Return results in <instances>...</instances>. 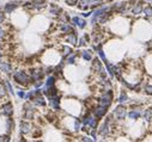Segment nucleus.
Here are the masks:
<instances>
[{
    "label": "nucleus",
    "instance_id": "nucleus-29",
    "mask_svg": "<svg viewBox=\"0 0 152 142\" xmlns=\"http://www.w3.org/2000/svg\"><path fill=\"white\" fill-rule=\"evenodd\" d=\"M4 36H5V31H4L1 28H0V39L4 38Z\"/></svg>",
    "mask_w": 152,
    "mask_h": 142
},
{
    "label": "nucleus",
    "instance_id": "nucleus-6",
    "mask_svg": "<svg viewBox=\"0 0 152 142\" xmlns=\"http://www.w3.org/2000/svg\"><path fill=\"white\" fill-rule=\"evenodd\" d=\"M50 105L53 109H55V110H59L60 109V106H59V103H60V100H59V97H55V96H53L50 97Z\"/></svg>",
    "mask_w": 152,
    "mask_h": 142
},
{
    "label": "nucleus",
    "instance_id": "nucleus-17",
    "mask_svg": "<svg viewBox=\"0 0 152 142\" xmlns=\"http://www.w3.org/2000/svg\"><path fill=\"white\" fill-rule=\"evenodd\" d=\"M140 112L139 111H131L129 112V117L131 118H133V119H135V118H138V117H140Z\"/></svg>",
    "mask_w": 152,
    "mask_h": 142
},
{
    "label": "nucleus",
    "instance_id": "nucleus-4",
    "mask_svg": "<svg viewBox=\"0 0 152 142\" xmlns=\"http://www.w3.org/2000/svg\"><path fill=\"white\" fill-rule=\"evenodd\" d=\"M115 115L117 116L119 119H123L125 116H126V109L123 106H119L117 109L115 110Z\"/></svg>",
    "mask_w": 152,
    "mask_h": 142
},
{
    "label": "nucleus",
    "instance_id": "nucleus-3",
    "mask_svg": "<svg viewBox=\"0 0 152 142\" xmlns=\"http://www.w3.org/2000/svg\"><path fill=\"white\" fill-rule=\"evenodd\" d=\"M1 112L4 115H6V116H11V115L13 113V106H12V104L11 103H6L5 105H3Z\"/></svg>",
    "mask_w": 152,
    "mask_h": 142
},
{
    "label": "nucleus",
    "instance_id": "nucleus-21",
    "mask_svg": "<svg viewBox=\"0 0 152 142\" xmlns=\"http://www.w3.org/2000/svg\"><path fill=\"white\" fill-rule=\"evenodd\" d=\"M83 57H84L85 60H88V61H90V60H91V56H90L89 51H83Z\"/></svg>",
    "mask_w": 152,
    "mask_h": 142
},
{
    "label": "nucleus",
    "instance_id": "nucleus-27",
    "mask_svg": "<svg viewBox=\"0 0 152 142\" xmlns=\"http://www.w3.org/2000/svg\"><path fill=\"white\" fill-rule=\"evenodd\" d=\"M74 61H76V57L74 56H70L68 60H67V62L68 63H74Z\"/></svg>",
    "mask_w": 152,
    "mask_h": 142
},
{
    "label": "nucleus",
    "instance_id": "nucleus-25",
    "mask_svg": "<svg viewBox=\"0 0 152 142\" xmlns=\"http://www.w3.org/2000/svg\"><path fill=\"white\" fill-rule=\"evenodd\" d=\"M66 3H67L68 5H71V6H73V5H76L77 0H66Z\"/></svg>",
    "mask_w": 152,
    "mask_h": 142
},
{
    "label": "nucleus",
    "instance_id": "nucleus-24",
    "mask_svg": "<svg viewBox=\"0 0 152 142\" xmlns=\"http://www.w3.org/2000/svg\"><path fill=\"white\" fill-rule=\"evenodd\" d=\"M0 94H1V96H5V94H6V92H5V87H4V85H0Z\"/></svg>",
    "mask_w": 152,
    "mask_h": 142
},
{
    "label": "nucleus",
    "instance_id": "nucleus-23",
    "mask_svg": "<svg viewBox=\"0 0 152 142\" xmlns=\"http://www.w3.org/2000/svg\"><path fill=\"white\" fill-rule=\"evenodd\" d=\"M64 51H65V55H70V54L72 53L70 47H64Z\"/></svg>",
    "mask_w": 152,
    "mask_h": 142
},
{
    "label": "nucleus",
    "instance_id": "nucleus-15",
    "mask_svg": "<svg viewBox=\"0 0 152 142\" xmlns=\"http://www.w3.org/2000/svg\"><path fill=\"white\" fill-rule=\"evenodd\" d=\"M54 83H55V78H54V77H49V78L47 79V83H46V86H47V87L54 86Z\"/></svg>",
    "mask_w": 152,
    "mask_h": 142
},
{
    "label": "nucleus",
    "instance_id": "nucleus-1",
    "mask_svg": "<svg viewBox=\"0 0 152 142\" xmlns=\"http://www.w3.org/2000/svg\"><path fill=\"white\" fill-rule=\"evenodd\" d=\"M13 78H15V80H16V83H18V84H22V85H26L30 81V78L26 75V74L24 73V72H22V71H19V72H17L15 75H13Z\"/></svg>",
    "mask_w": 152,
    "mask_h": 142
},
{
    "label": "nucleus",
    "instance_id": "nucleus-32",
    "mask_svg": "<svg viewBox=\"0 0 152 142\" xmlns=\"http://www.w3.org/2000/svg\"><path fill=\"white\" fill-rule=\"evenodd\" d=\"M84 44H85V39L82 38L80 41H79V45H84Z\"/></svg>",
    "mask_w": 152,
    "mask_h": 142
},
{
    "label": "nucleus",
    "instance_id": "nucleus-2",
    "mask_svg": "<svg viewBox=\"0 0 152 142\" xmlns=\"http://www.w3.org/2000/svg\"><path fill=\"white\" fill-rule=\"evenodd\" d=\"M107 109H108V106H103V105L98 106L97 109H95V116L97 118H102L104 115L107 113Z\"/></svg>",
    "mask_w": 152,
    "mask_h": 142
},
{
    "label": "nucleus",
    "instance_id": "nucleus-16",
    "mask_svg": "<svg viewBox=\"0 0 152 142\" xmlns=\"http://www.w3.org/2000/svg\"><path fill=\"white\" fill-rule=\"evenodd\" d=\"M50 12H52V13H54V15H59V13L61 12V9H60V7H58L56 5H52Z\"/></svg>",
    "mask_w": 152,
    "mask_h": 142
},
{
    "label": "nucleus",
    "instance_id": "nucleus-8",
    "mask_svg": "<svg viewBox=\"0 0 152 142\" xmlns=\"http://www.w3.org/2000/svg\"><path fill=\"white\" fill-rule=\"evenodd\" d=\"M0 69H1L3 72H5V73H10L12 71V67L7 62H0Z\"/></svg>",
    "mask_w": 152,
    "mask_h": 142
},
{
    "label": "nucleus",
    "instance_id": "nucleus-20",
    "mask_svg": "<svg viewBox=\"0 0 152 142\" xmlns=\"http://www.w3.org/2000/svg\"><path fill=\"white\" fill-rule=\"evenodd\" d=\"M122 103V101H126L127 100V94L126 92H121V96H120V99H119Z\"/></svg>",
    "mask_w": 152,
    "mask_h": 142
},
{
    "label": "nucleus",
    "instance_id": "nucleus-28",
    "mask_svg": "<svg viewBox=\"0 0 152 142\" xmlns=\"http://www.w3.org/2000/svg\"><path fill=\"white\" fill-rule=\"evenodd\" d=\"M98 53H100V56L105 61V56H104V53H103V50L102 49H100V50H98Z\"/></svg>",
    "mask_w": 152,
    "mask_h": 142
},
{
    "label": "nucleus",
    "instance_id": "nucleus-12",
    "mask_svg": "<svg viewBox=\"0 0 152 142\" xmlns=\"http://www.w3.org/2000/svg\"><path fill=\"white\" fill-rule=\"evenodd\" d=\"M67 42L71 43V44H76V43H77V38H76V32H74V31H73V32H71L70 35H68V37H67Z\"/></svg>",
    "mask_w": 152,
    "mask_h": 142
},
{
    "label": "nucleus",
    "instance_id": "nucleus-9",
    "mask_svg": "<svg viewBox=\"0 0 152 142\" xmlns=\"http://www.w3.org/2000/svg\"><path fill=\"white\" fill-rule=\"evenodd\" d=\"M30 131V124L28 122H22L21 123V133L22 134H28Z\"/></svg>",
    "mask_w": 152,
    "mask_h": 142
},
{
    "label": "nucleus",
    "instance_id": "nucleus-13",
    "mask_svg": "<svg viewBox=\"0 0 152 142\" xmlns=\"http://www.w3.org/2000/svg\"><path fill=\"white\" fill-rule=\"evenodd\" d=\"M17 3H12V4H6L5 5V11L7 12V13H10V12H12L13 10H15L16 7H17V5H16Z\"/></svg>",
    "mask_w": 152,
    "mask_h": 142
},
{
    "label": "nucleus",
    "instance_id": "nucleus-26",
    "mask_svg": "<svg viewBox=\"0 0 152 142\" xmlns=\"http://www.w3.org/2000/svg\"><path fill=\"white\" fill-rule=\"evenodd\" d=\"M62 31L64 32H68V31H71V28H70V26H67V25H64L62 26Z\"/></svg>",
    "mask_w": 152,
    "mask_h": 142
},
{
    "label": "nucleus",
    "instance_id": "nucleus-11",
    "mask_svg": "<svg viewBox=\"0 0 152 142\" xmlns=\"http://www.w3.org/2000/svg\"><path fill=\"white\" fill-rule=\"evenodd\" d=\"M32 5H34V7H36V9H43L44 6L47 5V3H46L44 0H41V1L35 0V1H32Z\"/></svg>",
    "mask_w": 152,
    "mask_h": 142
},
{
    "label": "nucleus",
    "instance_id": "nucleus-14",
    "mask_svg": "<svg viewBox=\"0 0 152 142\" xmlns=\"http://www.w3.org/2000/svg\"><path fill=\"white\" fill-rule=\"evenodd\" d=\"M144 116H145V119H146V121H151L152 119V107H149V109L145 111Z\"/></svg>",
    "mask_w": 152,
    "mask_h": 142
},
{
    "label": "nucleus",
    "instance_id": "nucleus-34",
    "mask_svg": "<svg viewBox=\"0 0 152 142\" xmlns=\"http://www.w3.org/2000/svg\"><path fill=\"white\" fill-rule=\"evenodd\" d=\"M108 1H110V0H108Z\"/></svg>",
    "mask_w": 152,
    "mask_h": 142
},
{
    "label": "nucleus",
    "instance_id": "nucleus-31",
    "mask_svg": "<svg viewBox=\"0 0 152 142\" xmlns=\"http://www.w3.org/2000/svg\"><path fill=\"white\" fill-rule=\"evenodd\" d=\"M18 96L21 97V98H24V97H25V94H24L23 91H19V92H18Z\"/></svg>",
    "mask_w": 152,
    "mask_h": 142
},
{
    "label": "nucleus",
    "instance_id": "nucleus-22",
    "mask_svg": "<svg viewBox=\"0 0 152 142\" xmlns=\"http://www.w3.org/2000/svg\"><path fill=\"white\" fill-rule=\"evenodd\" d=\"M5 85H6V86H7V89H9V91H10V93H11V94H15V92H13V90H12V86L10 85V83H9V81H7V80H6V81H5Z\"/></svg>",
    "mask_w": 152,
    "mask_h": 142
},
{
    "label": "nucleus",
    "instance_id": "nucleus-10",
    "mask_svg": "<svg viewBox=\"0 0 152 142\" xmlns=\"http://www.w3.org/2000/svg\"><path fill=\"white\" fill-rule=\"evenodd\" d=\"M72 22L73 23H76V24H78V26L79 28H85V25H86V22H85V20H82V19H79L78 17H74L73 19H72Z\"/></svg>",
    "mask_w": 152,
    "mask_h": 142
},
{
    "label": "nucleus",
    "instance_id": "nucleus-33",
    "mask_svg": "<svg viewBox=\"0 0 152 142\" xmlns=\"http://www.w3.org/2000/svg\"><path fill=\"white\" fill-rule=\"evenodd\" d=\"M82 140H83V141H92L91 139H89V137H86V136H85V137H83Z\"/></svg>",
    "mask_w": 152,
    "mask_h": 142
},
{
    "label": "nucleus",
    "instance_id": "nucleus-19",
    "mask_svg": "<svg viewBox=\"0 0 152 142\" xmlns=\"http://www.w3.org/2000/svg\"><path fill=\"white\" fill-rule=\"evenodd\" d=\"M141 4H138L137 6H135V9L133 10V13H134V15H138V13H140L141 12Z\"/></svg>",
    "mask_w": 152,
    "mask_h": 142
},
{
    "label": "nucleus",
    "instance_id": "nucleus-18",
    "mask_svg": "<svg viewBox=\"0 0 152 142\" xmlns=\"http://www.w3.org/2000/svg\"><path fill=\"white\" fill-rule=\"evenodd\" d=\"M144 12H145V15H146L147 17H152V7H151V6H147V7L144 10Z\"/></svg>",
    "mask_w": 152,
    "mask_h": 142
},
{
    "label": "nucleus",
    "instance_id": "nucleus-5",
    "mask_svg": "<svg viewBox=\"0 0 152 142\" xmlns=\"http://www.w3.org/2000/svg\"><path fill=\"white\" fill-rule=\"evenodd\" d=\"M92 69L97 73H101L103 71V67H102V63L98 61V59H95L94 62H92Z\"/></svg>",
    "mask_w": 152,
    "mask_h": 142
},
{
    "label": "nucleus",
    "instance_id": "nucleus-30",
    "mask_svg": "<svg viewBox=\"0 0 152 142\" xmlns=\"http://www.w3.org/2000/svg\"><path fill=\"white\" fill-rule=\"evenodd\" d=\"M3 22H4V13L0 11V24H1Z\"/></svg>",
    "mask_w": 152,
    "mask_h": 142
},
{
    "label": "nucleus",
    "instance_id": "nucleus-7",
    "mask_svg": "<svg viewBox=\"0 0 152 142\" xmlns=\"http://www.w3.org/2000/svg\"><path fill=\"white\" fill-rule=\"evenodd\" d=\"M34 103L36 104V105H40V106H44L46 105V101H44V99H43V97H41L40 94H37V96H35L34 98L31 99Z\"/></svg>",
    "mask_w": 152,
    "mask_h": 142
}]
</instances>
